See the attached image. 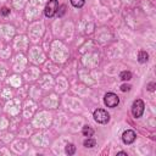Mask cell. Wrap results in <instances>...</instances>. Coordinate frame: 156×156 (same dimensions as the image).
Returning a JSON list of instances; mask_svg holds the SVG:
<instances>
[{"mask_svg":"<svg viewBox=\"0 0 156 156\" xmlns=\"http://www.w3.org/2000/svg\"><path fill=\"white\" fill-rule=\"evenodd\" d=\"M94 119H95L98 123L104 124V123H107V122L110 121V115H108L105 110L98 108V110L94 111Z\"/></svg>","mask_w":156,"mask_h":156,"instance_id":"cell-1","label":"cell"},{"mask_svg":"<svg viewBox=\"0 0 156 156\" xmlns=\"http://www.w3.org/2000/svg\"><path fill=\"white\" fill-rule=\"evenodd\" d=\"M143 112H144V102L140 99H136L132 105V113L135 118H139L141 117Z\"/></svg>","mask_w":156,"mask_h":156,"instance_id":"cell-2","label":"cell"},{"mask_svg":"<svg viewBox=\"0 0 156 156\" xmlns=\"http://www.w3.org/2000/svg\"><path fill=\"white\" fill-rule=\"evenodd\" d=\"M57 9H58V2H57V0H49V2H48L46 6H45V10H44L45 16H46V17H52V16L56 13Z\"/></svg>","mask_w":156,"mask_h":156,"instance_id":"cell-3","label":"cell"},{"mask_svg":"<svg viewBox=\"0 0 156 156\" xmlns=\"http://www.w3.org/2000/svg\"><path fill=\"white\" fill-rule=\"evenodd\" d=\"M104 102H105V105L107 107H116L118 105V102H119V99H118V96L116 94L107 93L105 95V98H104Z\"/></svg>","mask_w":156,"mask_h":156,"instance_id":"cell-4","label":"cell"},{"mask_svg":"<svg viewBox=\"0 0 156 156\" xmlns=\"http://www.w3.org/2000/svg\"><path fill=\"white\" fill-rule=\"evenodd\" d=\"M135 138H136V135H135V133L133 130H126L123 133V135H122V140L126 144H132L135 140Z\"/></svg>","mask_w":156,"mask_h":156,"instance_id":"cell-5","label":"cell"},{"mask_svg":"<svg viewBox=\"0 0 156 156\" xmlns=\"http://www.w3.org/2000/svg\"><path fill=\"white\" fill-rule=\"evenodd\" d=\"M147 58H149V55H147L146 51H139V54H138V60H139V62L144 63V62L147 61Z\"/></svg>","mask_w":156,"mask_h":156,"instance_id":"cell-6","label":"cell"},{"mask_svg":"<svg viewBox=\"0 0 156 156\" xmlns=\"http://www.w3.org/2000/svg\"><path fill=\"white\" fill-rule=\"evenodd\" d=\"M82 132H83V134H84L85 136H88V138L93 136V134H94V130H93V128H91V127H89V126H84Z\"/></svg>","mask_w":156,"mask_h":156,"instance_id":"cell-7","label":"cell"},{"mask_svg":"<svg viewBox=\"0 0 156 156\" xmlns=\"http://www.w3.org/2000/svg\"><path fill=\"white\" fill-rule=\"evenodd\" d=\"M119 78L122 80H129V79H132V73L129 71H123V72H121Z\"/></svg>","mask_w":156,"mask_h":156,"instance_id":"cell-8","label":"cell"},{"mask_svg":"<svg viewBox=\"0 0 156 156\" xmlns=\"http://www.w3.org/2000/svg\"><path fill=\"white\" fill-rule=\"evenodd\" d=\"M95 144H96V141H95L94 139H91V138H88V139L84 141V146H85V147H93V146H95Z\"/></svg>","mask_w":156,"mask_h":156,"instance_id":"cell-9","label":"cell"},{"mask_svg":"<svg viewBox=\"0 0 156 156\" xmlns=\"http://www.w3.org/2000/svg\"><path fill=\"white\" fill-rule=\"evenodd\" d=\"M74 151H76V146H74L73 144H67V146H66V152H67L68 155H73Z\"/></svg>","mask_w":156,"mask_h":156,"instance_id":"cell-10","label":"cell"},{"mask_svg":"<svg viewBox=\"0 0 156 156\" xmlns=\"http://www.w3.org/2000/svg\"><path fill=\"white\" fill-rule=\"evenodd\" d=\"M71 4L74 7H82L84 5V0H71Z\"/></svg>","mask_w":156,"mask_h":156,"instance_id":"cell-11","label":"cell"},{"mask_svg":"<svg viewBox=\"0 0 156 156\" xmlns=\"http://www.w3.org/2000/svg\"><path fill=\"white\" fill-rule=\"evenodd\" d=\"M9 13H10V10H9L7 7H2V9H1V15H2V16H7Z\"/></svg>","mask_w":156,"mask_h":156,"instance_id":"cell-12","label":"cell"},{"mask_svg":"<svg viewBox=\"0 0 156 156\" xmlns=\"http://www.w3.org/2000/svg\"><path fill=\"white\" fill-rule=\"evenodd\" d=\"M130 89V85H127V84H123L122 87H121V90L122 91H128Z\"/></svg>","mask_w":156,"mask_h":156,"instance_id":"cell-13","label":"cell"},{"mask_svg":"<svg viewBox=\"0 0 156 156\" xmlns=\"http://www.w3.org/2000/svg\"><path fill=\"white\" fill-rule=\"evenodd\" d=\"M65 9H66V6H65V5H62V6H61V13H60V16H62V15H63Z\"/></svg>","mask_w":156,"mask_h":156,"instance_id":"cell-14","label":"cell"},{"mask_svg":"<svg viewBox=\"0 0 156 156\" xmlns=\"http://www.w3.org/2000/svg\"><path fill=\"white\" fill-rule=\"evenodd\" d=\"M149 90H150V91H152V90H154V83L149 84Z\"/></svg>","mask_w":156,"mask_h":156,"instance_id":"cell-15","label":"cell"},{"mask_svg":"<svg viewBox=\"0 0 156 156\" xmlns=\"http://www.w3.org/2000/svg\"><path fill=\"white\" fill-rule=\"evenodd\" d=\"M117 155H123V156H127V152H123V151H121V152H118Z\"/></svg>","mask_w":156,"mask_h":156,"instance_id":"cell-16","label":"cell"}]
</instances>
